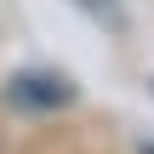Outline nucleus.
I'll list each match as a JSON object with an SVG mask.
<instances>
[{
	"instance_id": "f257e3e1",
	"label": "nucleus",
	"mask_w": 154,
	"mask_h": 154,
	"mask_svg": "<svg viewBox=\"0 0 154 154\" xmlns=\"http://www.w3.org/2000/svg\"><path fill=\"white\" fill-rule=\"evenodd\" d=\"M69 97H74V86H69L63 74H40V69L17 74V80L6 86V103H11V109H29V114H46V109H63Z\"/></svg>"
}]
</instances>
